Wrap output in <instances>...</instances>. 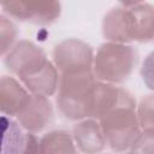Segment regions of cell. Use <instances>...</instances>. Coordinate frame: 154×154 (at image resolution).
<instances>
[{"label": "cell", "mask_w": 154, "mask_h": 154, "mask_svg": "<svg viewBox=\"0 0 154 154\" xmlns=\"http://www.w3.org/2000/svg\"><path fill=\"white\" fill-rule=\"evenodd\" d=\"M1 8L2 13L10 18L37 25H49L61 13V4L59 1L14 0L2 2Z\"/></svg>", "instance_id": "cell-5"}, {"label": "cell", "mask_w": 154, "mask_h": 154, "mask_svg": "<svg viewBox=\"0 0 154 154\" xmlns=\"http://www.w3.org/2000/svg\"><path fill=\"white\" fill-rule=\"evenodd\" d=\"M23 128L17 120H13L10 117L2 116V146L1 154H20L26 134L23 132Z\"/></svg>", "instance_id": "cell-14"}, {"label": "cell", "mask_w": 154, "mask_h": 154, "mask_svg": "<svg viewBox=\"0 0 154 154\" xmlns=\"http://www.w3.org/2000/svg\"><path fill=\"white\" fill-rule=\"evenodd\" d=\"M54 109L49 97L32 95L28 103L16 117L20 126L31 134H37L47 128L53 120Z\"/></svg>", "instance_id": "cell-8"}, {"label": "cell", "mask_w": 154, "mask_h": 154, "mask_svg": "<svg viewBox=\"0 0 154 154\" xmlns=\"http://www.w3.org/2000/svg\"><path fill=\"white\" fill-rule=\"evenodd\" d=\"M122 106H136L132 95L116 84L97 81L94 88L90 118L100 120L105 114Z\"/></svg>", "instance_id": "cell-7"}, {"label": "cell", "mask_w": 154, "mask_h": 154, "mask_svg": "<svg viewBox=\"0 0 154 154\" xmlns=\"http://www.w3.org/2000/svg\"><path fill=\"white\" fill-rule=\"evenodd\" d=\"M96 82L93 69L72 70L60 73L55 97L60 113L65 118L77 122L90 118Z\"/></svg>", "instance_id": "cell-2"}, {"label": "cell", "mask_w": 154, "mask_h": 154, "mask_svg": "<svg viewBox=\"0 0 154 154\" xmlns=\"http://www.w3.org/2000/svg\"><path fill=\"white\" fill-rule=\"evenodd\" d=\"M31 97V93L14 77L2 76L0 79V107L6 117H17Z\"/></svg>", "instance_id": "cell-11"}, {"label": "cell", "mask_w": 154, "mask_h": 154, "mask_svg": "<svg viewBox=\"0 0 154 154\" xmlns=\"http://www.w3.org/2000/svg\"><path fill=\"white\" fill-rule=\"evenodd\" d=\"M137 63V51L131 45L103 42L99 46L93 63V72L97 81L119 84L132 73Z\"/></svg>", "instance_id": "cell-3"}, {"label": "cell", "mask_w": 154, "mask_h": 154, "mask_svg": "<svg viewBox=\"0 0 154 154\" xmlns=\"http://www.w3.org/2000/svg\"><path fill=\"white\" fill-rule=\"evenodd\" d=\"M140 75L144 85L154 91V51L144 58L140 70Z\"/></svg>", "instance_id": "cell-18"}, {"label": "cell", "mask_w": 154, "mask_h": 154, "mask_svg": "<svg viewBox=\"0 0 154 154\" xmlns=\"http://www.w3.org/2000/svg\"><path fill=\"white\" fill-rule=\"evenodd\" d=\"M41 154H79V150L66 130H53L40 138Z\"/></svg>", "instance_id": "cell-13"}, {"label": "cell", "mask_w": 154, "mask_h": 154, "mask_svg": "<svg viewBox=\"0 0 154 154\" xmlns=\"http://www.w3.org/2000/svg\"><path fill=\"white\" fill-rule=\"evenodd\" d=\"M128 10L131 42L154 40V6L143 1L120 2Z\"/></svg>", "instance_id": "cell-9"}, {"label": "cell", "mask_w": 154, "mask_h": 154, "mask_svg": "<svg viewBox=\"0 0 154 154\" xmlns=\"http://www.w3.org/2000/svg\"><path fill=\"white\" fill-rule=\"evenodd\" d=\"M20 154H41V148H40V140L35 134L28 132L26 134V140L24 148Z\"/></svg>", "instance_id": "cell-19"}, {"label": "cell", "mask_w": 154, "mask_h": 154, "mask_svg": "<svg viewBox=\"0 0 154 154\" xmlns=\"http://www.w3.org/2000/svg\"><path fill=\"white\" fill-rule=\"evenodd\" d=\"M72 138L83 154H101L106 148V141L100 122L93 118L77 122L72 126Z\"/></svg>", "instance_id": "cell-10"}, {"label": "cell", "mask_w": 154, "mask_h": 154, "mask_svg": "<svg viewBox=\"0 0 154 154\" xmlns=\"http://www.w3.org/2000/svg\"><path fill=\"white\" fill-rule=\"evenodd\" d=\"M101 154H103V153H101Z\"/></svg>", "instance_id": "cell-21"}, {"label": "cell", "mask_w": 154, "mask_h": 154, "mask_svg": "<svg viewBox=\"0 0 154 154\" xmlns=\"http://www.w3.org/2000/svg\"><path fill=\"white\" fill-rule=\"evenodd\" d=\"M102 35L108 42L125 43L131 42L128 11L125 6L119 4L112 7L102 19Z\"/></svg>", "instance_id": "cell-12"}, {"label": "cell", "mask_w": 154, "mask_h": 154, "mask_svg": "<svg viewBox=\"0 0 154 154\" xmlns=\"http://www.w3.org/2000/svg\"><path fill=\"white\" fill-rule=\"evenodd\" d=\"M136 108L137 106H122L108 112L99 120L106 144L112 152H126L140 135L142 129Z\"/></svg>", "instance_id": "cell-4"}, {"label": "cell", "mask_w": 154, "mask_h": 154, "mask_svg": "<svg viewBox=\"0 0 154 154\" xmlns=\"http://www.w3.org/2000/svg\"><path fill=\"white\" fill-rule=\"evenodd\" d=\"M17 25L6 14L0 16V38H1V55H6L16 45L18 38Z\"/></svg>", "instance_id": "cell-15"}, {"label": "cell", "mask_w": 154, "mask_h": 154, "mask_svg": "<svg viewBox=\"0 0 154 154\" xmlns=\"http://www.w3.org/2000/svg\"><path fill=\"white\" fill-rule=\"evenodd\" d=\"M7 70L32 94L49 97L58 91L60 73L49 61L43 49L35 43L20 40L2 57Z\"/></svg>", "instance_id": "cell-1"}, {"label": "cell", "mask_w": 154, "mask_h": 154, "mask_svg": "<svg viewBox=\"0 0 154 154\" xmlns=\"http://www.w3.org/2000/svg\"><path fill=\"white\" fill-rule=\"evenodd\" d=\"M129 150L136 154H154V129L141 130Z\"/></svg>", "instance_id": "cell-17"}, {"label": "cell", "mask_w": 154, "mask_h": 154, "mask_svg": "<svg viewBox=\"0 0 154 154\" xmlns=\"http://www.w3.org/2000/svg\"><path fill=\"white\" fill-rule=\"evenodd\" d=\"M120 154H136V153H134V152L129 150V152H124V153H120Z\"/></svg>", "instance_id": "cell-20"}, {"label": "cell", "mask_w": 154, "mask_h": 154, "mask_svg": "<svg viewBox=\"0 0 154 154\" xmlns=\"http://www.w3.org/2000/svg\"><path fill=\"white\" fill-rule=\"evenodd\" d=\"M94 51L90 45L79 38H66L53 51V64L59 73L72 70L93 69Z\"/></svg>", "instance_id": "cell-6"}, {"label": "cell", "mask_w": 154, "mask_h": 154, "mask_svg": "<svg viewBox=\"0 0 154 154\" xmlns=\"http://www.w3.org/2000/svg\"><path fill=\"white\" fill-rule=\"evenodd\" d=\"M136 112L142 130L154 129V94L146 95L140 101Z\"/></svg>", "instance_id": "cell-16"}]
</instances>
